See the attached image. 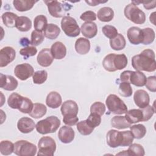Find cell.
<instances>
[{
	"instance_id": "6da1fadb",
	"label": "cell",
	"mask_w": 156,
	"mask_h": 156,
	"mask_svg": "<svg viewBox=\"0 0 156 156\" xmlns=\"http://www.w3.org/2000/svg\"><path fill=\"white\" fill-rule=\"evenodd\" d=\"M132 67L138 71L154 72L156 70L155 53L153 50L146 49L132 58Z\"/></svg>"
},
{
	"instance_id": "7a4b0ae2",
	"label": "cell",
	"mask_w": 156,
	"mask_h": 156,
	"mask_svg": "<svg viewBox=\"0 0 156 156\" xmlns=\"http://www.w3.org/2000/svg\"><path fill=\"white\" fill-rule=\"evenodd\" d=\"M60 126V119L55 116H50L37 122L35 128L37 131L42 135L54 133Z\"/></svg>"
},
{
	"instance_id": "3957f363",
	"label": "cell",
	"mask_w": 156,
	"mask_h": 156,
	"mask_svg": "<svg viewBox=\"0 0 156 156\" xmlns=\"http://www.w3.org/2000/svg\"><path fill=\"white\" fill-rule=\"evenodd\" d=\"M105 104L108 111L113 114L122 115L127 112V105L116 94H109L106 99Z\"/></svg>"
},
{
	"instance_id": "277c9868",
	"label": "cell",
	"mask_w": 156,
	"mask_h": 156,
	"mask_svg": "<svg viewBox=\"0 0 156 156\" xmlns=\"http://www.w3.org/2000/svg\"><path fill=\"white\" fill-rule=\"evenodd\" d=\"M127 19L136 24H142L146 21V15L143 11L132 4L127 5L124 10Z\"/></svg>"
},
{
	"instance_id": "5b68a950",
	"label": "cell",
	"mask_w": 156,
	"mask_h": 156,
	"mask_svg": "<svg viewBox=\"0 0 156 156\" xmlns=\"http://www.w3.org/2000/svg\"><path fill=\"white\" fill-rule=\"evenodd\" d=\"M38 147L37 155L52 156L56 150V143L51 137L48 136H43L39 140Z\"/></svg>"
},
{
	"instance_id": "8992f818",
	"label": "cell",
	"mask_w": 156,
	"mask_h": 156,
	"mask_svg": "<svg viewBox=\"0 0 156 156\" xmlns=\"http://www.w3.org/2000/svg\"><path fill=\"white\" fill-rule=\"evenodd\" d=\"M15 154L19 156H34L37 152V146L26 140H18L14 144Z\"/></svg>"
},
{
	"instance_id": "52a82bcc",
	"label": "cell",
	"mask_w": 156,
	"mask_h": 156,
	"mask_svg": "<svg viewBox=\"0 0 156 156\" xmlns=\"http://www.w3.org/2000/svg\"><path fill=\"white\" fill-rule=\"evenodd\" d=\"M61 27L66 35L76 37L80 34V29L76 20L69 16H65L61 21Z\"/></svg>"
},
{
	"instance_id": "ba28073f",
	"label": "cell",
	"mask_w": 156,
	"mask_h": 156,
	"mask_svg": "<svg viewBox=\"0 0 156 156\" xmlns=\"http://www.w3.org/2000/svg\"><path fill=\"white\" fill-rule=\"evenodd\" d=\"M49 14L54 18L63 17L66 11L69 10L71 6L69 4H63L57 1H44Z\"/></svg>"
},
{
	"instance_id": "9c48e42d",
	"label": "cell",
	"mask_w": 156,
	"mask_h": 156,
	"mask_svg": "<svg viewBox=\"0 0 156 156\" xmlns=\"http://www.w3.org/2000/svg\"><path fill=\"white\" fill-rule=\"evenodd\" d=\"M15 76L21 80H26L34 74V68L29 63H24L17 65L14 69Z\"/></svg>"
},
{
	"instance_id": "30bf717a",
	"label": "cell",
	"mask_w": 156,
	"mask_h": 156,
	"mask_svg": "<svg viewBox=\"0 0 156 156\" xmlns=\"http://www.w3.org/2000/svg\"><path fill=\"white\" fill-rule=\"evenodd\" d=\"M107 143L110 147L115 148L122 146L123 142V135L122 132L117 130H110L106 135Z\"/></svg>"
},
{
	"instance_id": "8fae6325",
	"label": "cell",
	"mask_w": 156,
	"mask_h": 156,
	"mask_svg": "<svg viewBox=\"0 0 156 156\" xmlns=\"http://www.w3.org/2000/svg\"><path fill=\"white\" fill-rule=\"evenodd\" d=\"M16 57L15 49L10 46H5L0 51V67H5L14 60Z\"/></svg>"
},
{
	"instance_id": "7c38bea8",
	"label": "cell",
	"mask_w": 156,
	"mask_h": 156,
	"mask_svg": "<svg viewBox=\"0 0 156 156\" xmlns=\"http://www.w3.org/2000/svg\"><path fill=\"white\" fill-rule=\"evenodd\" d=\"M60 111L63 117L77 116L79 112L78 105L73 100H67L62 104Z\"/></svg>"
},
{
	"instance_id": "4fadbf2b",
	"label": "cell",
	"mask_w": 156,
	"mask_h": 156,
	"mask_svg": "<svg viewBox=\"0 0 156 156\" xmlns=\"http://www.w3.org/2000/svg\"><path fill=\"white\" fill-rule=\"evenodd\" d=\"M18 85L17 80L12 76L0 74V87L7 91L15 90Z\"/></svg>"
},
{
	"instance_id": "5bb4252c",
	"label": "cell",
	"mask_w": 156,
	"mask_h": 156,
	"mask_svg": "<svg viewBox=\"0 0 156 156\" xmlns=\"http://www.w3.org/2000/svg\"><path fill=\"white\" fill-rule=\"evenodd\" d=\"M37 60L38 63L43 67L50 66L54 60L51 49L49 48L42 49L37 55Z\"/></svg>"
},
{
	"instance_id": "9a60e30c",
	"label": "cell",
	"mask_w": 156,
	"mask_h": 156,
	"mask_svg": "<svg viewBox=\"0 0 156 156\" xmlns=\"http://www.w3.org/2000/svg\"><path fill=\"white\" fill-rule=\"evenodd\" d=\"M75 132L74 130L68 126H63L60 127L58 132V137L60 141L65 144L71 143L74 139Z\"/></svg>"
},
{
	"instance_id": "2e32d148",
	"label": "cell",
	"mask_w": 156,
	"mask_h": 156,
	"mask_svg": "<svg viewBox=\"0 0 156 156\" xmlns=\"http://www.w3.org/2000/svg\"><path fill=\"white\" fill-rule=\"evenodd\" d=\"M133 101L136 106L140 108H143L149 105L150 102L149 95L144 90H138L134 93Z\"/></svg>"
},
{
	"instance_id": "e0dca14e",
	"label": "cell",
	"mask_w": 156,
	"mask_h": 156,
	"mask_svg": "<svg viewBox=\"0 0 156 156\" xmlns=\"http://www.w3.org/2000/svg\"><path fill=\"white\" fill-rule=\"evenodd\" d=\"M127 38L129 42L135 45L139 44L143 41V33L142 29L140 28L133 26L130 27L127 32Z\"/></svg>"
},
{
	"instance_id": "ac0fdd59",
	"label": "cell",
	"mask_w": 156,
	"mask_h": 156,
	"mask_svg": "<svg viewBox=\"0 0 156 156\" xmlns=\"http://www.w3.org/2000/svg\"><path fill=\"white\" fill-rule=\"evenodd\" d=\"M34 120L28 117H22L17 122V128L23 133H29L35 128Z\"/></svg>"
},
{
	"instance_id": "d6986e66",
	"label": "cell",
	"mask_w": 156,
	"mask_h": 156,
	"mask_svg": "<svg viewBox=\"0 0 156 156\" xmlns=\"http://www.w3.org/2000/svg\"><path fill=\"white\" fill-rule=\"evenodd\" d=\"M51 51L54 58L57 60H61L66 55V48L60 41H56L52 44L51 48Z\"/></svg>"
},
{
	"instance_id": "ffe728a7",
	"label": "cell",
	"mask_w": 156,
	"mask_h": 156,
	"mask_svg": "<svg viewBox=\"0 0 156 156\" xmlns=\"http://www.w3.org/2000/svg\"><path fill=\"white\" fill-rule=\"evenodd\" d=\"M80 30L84 37L87 38H92L98 33V26L93 22H85L82 24Z\"/></svg>"
},
{
	"instance_id": "44dd1931",
	"label": "cell",
	"mask_w": 156,
	"mask_h": 156,
	"mask_svg": "<svg viewBox=\"0 0 156 156\" xmlns=\"http://www.w3.org/2000/svg\"><path fill=\"white\" fill-rule=\"evenodd\" d=\"M147 80V77L144 73L141 71H131L129 83L136 87H143L145 85Z\"/></svg>"
},
{
	"instance_id": "7402d4cb",
	"label": "cell",
	"mask_w": 156,
	"mask_h": 156,
	"mask_svg": "<svg viewBox=\"0 0 156 156\" xmlns=\"http://www.w3.org/2000/svg\"><path fill=\"white\" fill-rule=\"evenodd\" d=\"M62 102V97L57 91L50 92L46 98V105L51 108H57L61 105Z\"/></svg>"
},
{
	"instance_id": "603a6c76",
	"label": "cell",
	"mask_w": 156,
	"mask_h": 156,
	"mask_svg": "<svg viewBox=\"0 0 156 156\" xmlns=\"http://www.w3.org/2000/svg\"><path fill=\"white\" fill-rule=\"evenodd\" d=\"M74 48L78 54L80 55L86 54L90 49V42L88 39L80 37L76 41Z\"/></svg>"
},
{
	"instance_id": "cb8c5ba5",
	"label": "cell",
	"mask_w": 156,
	"mask_h": 156,
	"mask_svg": "<svg viewBox=\"0 0 156 156\" xmlns=\"http://www.w3.org/2000/svg\"><path fill=\"white\" fill-rule=\"evenodd\" d=\"M97 16L98 20L102 22H109L113 19L114 11L111 7H104L98 10Z\"/></svg>"
},
{
	"instance_id": "d4e9b609",
	"label": "cell",
	"mask_w": 156,
	"mask_h": 156,
	"mask_svg": "<svg viewBox=\"0 0 156 156\" xmlns=\"http://www.w3.org/2000/svg\"><path fill=\"white\" fill-rule=\"evenodd\" d=\"M37 2V1L30 0H14L13 4L16 10L19 12H26L30 10Z\"/></svg>"
},
{
	"instance_id": "484cf974",
	"label": "cell",
	"mask_w": 156,
	"mask_h": 156,
	"mask_svg": "<svg viewBox=\"0 0 156 156\" xmlns=\"http://www.w3.org/2000/svg\"><path fill=\"white\" fill-rule=\"evenodd\" d=\"M125 118L130 124L143 121V113L140 109H131L125 113Z\"/></svg>"
},
{
	"instance_id": "4316f807",
	"label": "cell",
	"mask_w": 156,
	"mask_h": 156,
	"mask_svg": "<svg viewBox=\"0 0 156 156\" xmlns=\"http://www.w3.org/2000/svg\"><path fill=\"white\" fill-rule=\"evenodd\" d=\"M111 126L117 129H124L131 126L125 116H115L111 119Z\"/></svg>"
},
{
	"instance_id": "83f0119b",
	"label": "cell",
	"mask_w": 156,
	"mask_h": 156,
	"mask_svg": "<svg viewBox=\"0 0 156 156\" xmlns=\"http://www.w3.org/2000/svg\"><path fill=\"white\" fill-rule=\"evenodd\" d=\"M60 33L59 27L53 23L48 24L44 30V35L49 40H54L58 37Z\"/></svg>"
},
{
	"instance_id": "f1b7e54d",
	"label": "cell",
	"mask_w": 156,
	"mask_h": 156,
	"mask_svg": "<svg viewBox=\"0 0 156 156\" xmlns=\"http://www.w3.org/2000/svg\"><path fill=\"white\" fill-rule=\"evenodd\" d=\"M16 27L21 32H27L32 27V21L27 16H18L16 21Z\"/></svg>"
},
{
	"instance_id": "f546056e",
	"label": "cell",
	"mask_w": 156,
	"mask_h": 156,
	"mask_svg": "<svg viewBox=\"0 0 156 156\" xmlns=\"http://www.w3.org/2000/svg\"><path fill=\"white\" fill-rule=\"evenodd\" d=\"M126 44V39L121 34H118L115 37L110 40V47L115 51H120L123 49L125 48Z\"/></svg>"
},
{
	"instance_id": "4dcf8cb0",
	"label": "cell",
	"mask_w": 156,
	"mask_h": 156,
	"mask_svg": "<svg viewBox=\"0 0 156 156\" xmlns=\"http://www.w3.org/2000/svg\"><path fill=\"white\" fill-rule=\"evenodd\" d=\"M18 18V16L16 14L10 12H6L1 16L4 24L7 27H16V21Z\"/></svg>"
},
{
	"instance_id": "1f68e13d",
	"label": "cell",
	"mask_w": 156,
	"mask_h": 156,
	"mask_svg": "<svg viewBox=\"0 0 156 156\" xmlns=\"http://www.w3.org/2000/svg\"><path fill=\"white\" fill-rule=\"evenodd\" d=\"M47 112L46 107L41 103H35L34 104L33 108L29 115L35 119H38L43 117Z\"/></svg>"
},
{
	"instance_id": "d6a6232c",
	"label": "cell",
	"mask_w": 156,
	"mask_h": 156,
	"mask_svg": "<svg viewBox=\"0 0 156 156\" xmlns=\"http://www.w3.org/2000/svg\"><path fill=\"white\" fill-rule=\"evenodd\" d=\"M130 129L133 138L136 139L143 138L146 133V128L143 124H141L132 126L130 127Z\"/></svg>"
},
{
	"instance_id": "836d02e7",
	"label": "cell",
	"mask_w": 156,
	"mask_h": 156,
	"mask_svg": "<svg viewBox=\"0 0 156 156\" xmlns=\"http://www.w3.org/2000/svg\"><path fill=\"white\" fill-rule=\"evenodd\" d=\"M34 107L32 101L27 97L23 96L20 101L18 110L23 113H29L31 112Z\"/></svg>"
},
{
	"instance_id": "e575fe53",
	"label": "cell",
	"mask_w": 156,
	"mask_h": 156,
	"mask_svg": "<svg viewBox=\"0 0 156 156\" xmlns=\"http://www.w3.org/2000/svg\"><path fill=\"white\" fill-rule=\"evenodd\" d=\"M128 63V60L124 54H116L113 60L114 66L117 70H121L126 68Z\"/></svg>"
},
{
	"instance_id": "d590c367",
	"label": "cell",
	"mask_w": 156,
	"mask_h": 156,
	"mask_svg": "<svg viewBox=\"0 0 156 156\" xmlns=\"http://www.w3.org/2000/svg\"><path fill=\"white\" fill-rule=\"evenodd\" d=\"M48 25L47 18L43 15H37L34 20V29L39 32L44 31Z\"/></svg>"
},
{
	"instance_id": "8d00e7d4",
	"label": "cell",
	"mask_w": 156,
	"mask_h": 156,
	"mask_svg": "<svg viewBox=\"0 0 156 156\" xmlns=\"http://www.w3.org/2000/svg\"><path fill=\"white\" fill-rule=\"evenodd\" d=\"M142 33H143V41L142 44H151L155 39V34L154 30L150 28V27H146L142 29Z\"/></svg>"
},
{
	"instance_id": "74e56055",
	"label": "cell",
	"mask_w": 156,
	"mask_h": 156,
	"mask_svg": "<svg viewBox=\"0 0 156 156\" xmlns=\"http://www.w3.org/2000/svg\"><path fill=\"white\" fill-rule=\"evenodd\" d=\"M129 148L127 151V155H136V156H143L145 154L144 147L140 144L133 143L129 146Z\"/></svg>"
},
{
	"instance_id": "f35d334b",
	"label": "cell",
	"mask_w": 156,
	"mask_h": 156,
	"mask_svg": "<svg viewBox=\"0 0 156 156\" xmlns=\"http://www.w3.org/2000/svg\"><path fill=\"white\" fill-rule=\"evenodd\" d=\"M115 54H109L107 55L103 61H102V66L104 68L109 72H115L116 71L114 66V63H113V60L115 56Z\"/></svg>"
},
{
	"instance_id": "ab89813d",
	"label": "cell",
	"mask_w": 156,
	"mask_h": 156,
	"mask_svg": "<svg viewBox=\"0 0 156 156\" xmlns=\"http://www.w3.org/2000/svg\"><path fill=\"white\" fill-rule=\"evenodd\" d=\"M93 127H91L86 120L79 121L77 123V129L78 132L82 135H88L94 130Z\"/></svg>"
},
{
	"instance_id": "60d3db41",
	"label": "cell",
	"mask_w": 156,
	"mask_h": 156,
	"mask_svg": "<svg viewBox=\"0 0 156 156\" xmlns=\"http://www.w3.org/2000/svg\"><path fill=\"white\" fill-rule=\"evenodd\" d=\"M14 151V144L9 140H3L0 143V152L3 155H10Z\"/></svg>"
},
{
	"instance_id": "b9f144b4",
	"label": "cell",
	"mask_w": 156,
	"mask_h": 156,
	"mask_svg": "<svg viewBox=\"0 0 156 156\" xmlns=\"http://www.w3.org/2000/svg\"><path fill=\"white\" fill-rule=\"evenodd\" d=\"M22 96L17 93H12L7 100L8 105L12 109H18L20 101L22 98Z\"/></svg>"
},
{
	"instance_id": "7bdbcfd3",
	"label": "cell",
	"mask_w": 156,
	"mask_h": 156,
	"mask_svg": "<svg viewBox=\"0 0 156 156\" xmlns=\"http://www.w3.org/2000/svg\"><path fill=\"white\" fill-rule=\"evenodd\" d=\"M132 88L131 87L130 83L128 82H121L119 88L118 93L119 94L123 97H130L132 94Z\"/></svg>"
},
{
	"instance_id": "ee69618b",
	"label": "cell",
	"mask_w": 156,
	"mask_h": 156,
	"mask_svg": "<svg viewBox=\"0 0 156 156\" xmlns=\"http://www.w3.org/2000/svg\"><path fill=\"white\" fill-rule=\"evenodd\" d=\"M48 73L46 70H40L34 73L32 76L33 82L35 84H42L47 80Z\"/></svg>"
},
{
	"instance_id": "f6af8a7d",
	"label": "cell",
	"mask_w": 156,
	"mask_h": 156,
	"mask_svg": "<svg viewBox=\"0 0 156 156\" xmlns=\"http://www.w3.org/2000/svg\"><path fill=\"white\" fill-rule=\"evenodd\" d=\"M44 34L41 32L36 30H33L31 34L30 44L33 46L40 45L44 41Z\"/></svg>"
},
{
	"instance_id": "bcb514c9",
	"label": "cell",
	"mask_w": 156,
	"mask_h": 156,
	"mask_svg": "<svg viewBox=\"0 0 156 156\" xmlns=\"http://www.w3.org/2000/svg\"><path fill=\"white\" fill-rule=\"evenodd\" d=\"M105 106L101 102H95L90 107V113L102 116L105 112Z\"/></svg>"
},
{
	"instance_id": "7dc6e473",
	"label": "cell",
	"mask_w": 156,
	"mask_h": 156,
	"mask_svg": "<svg viewBox=\"0 0 156 156\" xmlns=\"http://www.w3.org/2000/svg\"><path fill=\"white\" fill-rule=\"evenodd\" d=\"M102 31L103 34L110 39L113 38L118 34V30L116 28L111 25L104 26L102 29Z\"/></svg>"
},
{
	"instance_id": "c3c4849f",
	"label": "cell",
	"mask_w": 156,
	"mask_h": 156,
	"mask_svg": "<svg viewBox=\"0 0 156 156\" xmlns=\"http://www.w3.org/2000/svg\"><path fill=\"white\" fill-rule=\"evenodd\" d=\"M101 116L95 114V113H90L87 119H86L87 123L92 127L95 128L99 126L101 122Z\"/></svg>"
},
{
	"instance_id": "681fc988",
	"label": "cell",
	"mask_w": 156,
	"mask_h": 156,
	"mask_svg": "<svg viewBox=\"0 0 156 156\" xmlns=\"http://www.w3.org/2000/svg\"><path fill=\"white\" fill-rule=\"evenodd\" d=\"M37 53V49L35 46H27L20 49V54L24 56L25 59L34 56Z\"/></svg>"
},
{
	"instance_id": "f907efd6",
	"label": "cell",
	"mask_w": 156,
	"mask_h": 156,
	"mask_svg": "<svg viewBox=\"0 0 156 156\" xmlns=\"http://www.w3.org/2000/svg\"><path fill=\"white\" fill-rule=\"evenodd\" d=\"M141 110L142 111L143 116V121H147L149 120L152 117L154 113H155L152 106L149 105H147L146 107L143 108H141Z\"/></svg>"
},
{
	"instance_id": "816d5d0a",
	"label": "cell",
	"mask_w": 156,
	"mask_h": 156,
	"mask_svg": "<svg viewBox=\"0 0 156 156\" xmlns=\"http://www.w3.org/2000/svg\"><path fill=\"white\" fill-rule=\"evenodd\" d=\"M80 18L86 22H93L96 20V14L93 11L88 10L82 13Z\"/></svg>"
},
{
	"instance_id": "f5cc1de1",
	"label": "cell",
	"mask_w": 156,
	"mask_h": 156,
	"mask_svg": "<svg viewBox=\"0 0 156 156\" xmlns=\"http://www.w3.org/2000/svg\"><path fill=\"white\" fill-rule=\"evenodd\" d=\"M122 132L123 135V142L122 146H129L133 141V136L130 130L123 131Z\"/></svg>"
},
{
	"instance_id": "db71d44e",
	"label": "cell",
	"mask_w": 156,
	"mask_h": 156,
	"mask_svg": "<svg viewBox=\"0 0 156 156\" xmlns=\"http://www.w3.org/2000/svg\"><path fill=\"white\" fill-rule=\"evenodd\" d=\"M145 86L150 91L155 92L156 91V77L155 76L148 77L147 78Z\"/></svg>"
},
{
	"instance_id": "11a10c76",
	"label": "cell",
	"mask_w": 156,
	"mask_h": 156,
	"mask_svg": "<svg viewBox=\"0 0 156 156\" xmlns=\"http://www.w3.org/2000/svg\"><path fill=\"white\" fill-rule=\"evenodd\" d=\"M63 122L69 126H74L76 125L78 121H79V118L77 116H71V117H63Z\"/></svg>"
},
{
	"instance_id": "9f6ffc18",
	"label": "cell",
	"mask_w": 156,
	"mask_h": 156,
	"mask_svg": "<svg viewBox=\"0 0 156 156\" xmlns=\"http://www.w3.org/2000/svg\"><path fill=\"white\" fill-rule=\"evenodd\" d=\"M131 71L127 70L123 71L120 74V80L121 82H128L129 83V77Z\"/></svg>"
},
{
	"instance_id": "6f0895ef",
	"label": "cell",
	"mask_w": 156,
	"mask_h": 156,
	"mask_svg": "<svg viewBox=\"0 0 156 156\" xmlns=\"http://www.w3.org/2000/svg\"><path fill=\"white\" fill-rule=\"evenodd\" d=\"M142 4H143L144 7L147 10H150L154 9L156 6V1H152L151 2H147V1H143Z\"/></svg>"
},
{
	"instance_id": "680465c9",
	"label": "cell",
	"mask_w": 156,
	"mask_h": 156,
	"mask_svg": "<svg viewBox=\"0 0 156 156\" xmlns=\"http://www.w3.org/2000/svg\"><path fill=\"white\" fill-rule=\"evenodd\" d=\"M108 1H100V0H91V1H85V2L87 4H88L90 6H96L101 3H105L107 2Z\"/></svg>"
},
{
	"instance_id": "91938a15",
	"label": "cell",
	"mask_w": 156,
	"mask_h": 156,
	"mask_svg": "<svg viewBox=\"0 0 156 156\" xmlns=\"http://www.w3.org/2000/svg\"><path fill=\"white\" fill-rule=\"evenodd\" d=\"M20 43L21 44V46L27 47V46H29L28 45L29 44V43H30V41H29L27 38L23 37V38H21V40H20Z\"/></svg>"
},
{
	"instance_id": "94428289",
	"label": "cell",
	"mask_w": 156,
	"mask_h": 156,
	"mask_svg": "<svg viewBox=\"0 0 156 156\" xmlns=\"http://www.w3.org/2000/svg\"><path fill=\"white\" fill-rule=\"evenodd\" d=\"M155 12H153L152 13L151 15H150V16H149V20H150V22L152 23L154 25H155Z\"/></svg>"
}]
</instances>
